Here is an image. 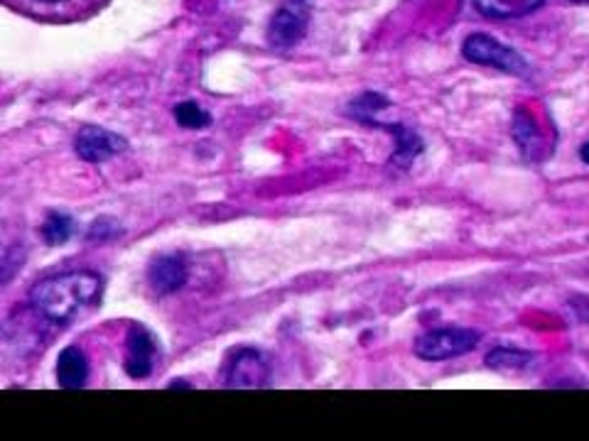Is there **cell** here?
Masks as SVG:
<instances>
[{"label":"cell","mask_w":589,"mask_h":441,"mask_svg":"<svg viewBox=\"0 0 589 441\" xmlns=\"http://www.w3.org/2000/svg\"><path fill=\"white\" fill-rule=\"evenodd\" d=\"M98 294H101V278L89 270H76L40 280L30 290V304L47 322L69 324L98 300Z\"/></svg>","instance_id":"cell-1"},{"label":"cell","mask_w":589,"mask_h":441,"mask_svg":"<svg viewBox=\"0 0 589 441\" xmlns=\"http://www.w3.org/2000/svg\"><path fill=\"white\" fill-rule=\"evenodd\" d=\"M108 0H6L15 13L40 22H76L96 15Z\"/></svg>","instance_id":"cell-2"},{"label":"cell","mask_w":589,"mask_h":441,"mask_svg":"<svg viewBox=\"0 0 589 441\" xmlns=\"http://www.w3.org/2000/svg\"><path fill=\"white\" fill-rule=\"evenodd\" d=\"M270 383V363L256 348H236L222 366L224 388H266Z\"/></svg>","instance_id":"cell-3"},{"label":"cell","mask_w":589,"mask_h":441,"mask_svg":"<svg viewBox=\"0 0 589 441\" xmlns=\"http://www.w3.org/2000/svg\"><path fill=\"white\" fill-rule=\"evenodd\" d=\"M479 336L472 329H432L416 341V353L422 361L457 358L479 346Z\"/></svg>","instance_id":"cell-4"},{"label":"cell","mask_w":589,"mask_h":441,"mask_svg":"<svg viewBox=\"0 0 589 441\" xmlns=\"http://www.w3.org/2000/svg\"><path fill=\"white\" fill-rule=\"evenodd\" d=\"M462 52H464V57L474 64L494 66V69H501L506 74H518V76L528 74V64L518 52H514L511 47H506V44H501L499 40L489 37V35L467 37Z\"/></svg>","instance_id":"cell-5"},{"label":"cell","mask_w":589,"mask_h":441,"mask_svg":"<svg viewBox=\"0 0 589 441\" xmlns=\"http://www.w3.org/2000/svg\"><path fill=\"white\" fill-rule=\"evenodd\" d=\"M310 10L304 0H288L286 6H280V10L272 18L268 28V37L276 47H290V44L300 42L304 30H308Z\"/></svg>","instance_id":"cell-6"},{"label":"cell","mask_w":589,"mask_h":441,"mask_svg":"<svg viewBox=\"0 0 589 441\" xmlns=\"http://www.w3.org/2000/svg\"><path fill=\"white\" fill-rule=\"evenodd\" d=\"M74 150L86 162H106L126 150V140L106 128L86 126L74 140Z\"/></svg>","instance_id":"cell-7"},{"label":"cell","mask_w":589,"mask_h":441,"mask_svg":"<svg viewBox=\"0 0 589 441\" xmlns=\"http://www.w3.org/2000/svg\"><path fill=\"white\" fill-rule=\"evenodd\" d=\"M152 366H156V344L143 326H133L128 331L124 368L130 378H148Z\"/></svg>","instance_id":"cell-8"},{"label":"cell","mask_w":589,"mask_h":441,"mask_svg":"<svg viewBox=\"0 0 589 441\" xmlns=\"http://www.w3.org/2000/svg\"><path fill=\"white\" fill-rule=\"evenodd\" d=\"M188 278V260L182 256H160L148 268V282L158 294H172L182 290Z\"/></svg>","instance_id":"cell-9"},{"label":"cell","mask_w":589,"mask_h":441,"mask_svg":"<svg viewBox=\"0 0 589 441\" xmlns=\"http://www.w3.org/2000/svg\"><path fill=\"white\" fill-rule=\"evenodd\" d=\"M86 375H89V361L82 353V348L69 346L60 353L57 358V383L64 390H76L86 385Z\"/></svg>","instance_id":"cell-10"},{"label":"cell","mask_w":589,"mask_h":441,"mask_svg":"<svg viewBox=\"0 0 589 441\" xmlns=\"http://www.w3.org/2000/svg\"><path fill=\"white\" fill-rule=\"evenodd\" d=\"M514 138L518 142L521 152L526 154L528 160H538L540 152H543V136H540V128L533 116H528L526 110H518L516 118H514Z\"/></svg>","instance_id":"cell-11"},{"label":"cell","mask_w":589,"mask_h":441,"mask_svg":"<svg viewBox=\"0 0 589 441\" xmlns=\"http://www.w3.org/2000/svg\"><path fill=\"white\" fill-rule=\"evenodd\" d=\"M474 6L491 18H521L543 6V0H474Z\"/></svg>","instance_id":"cell-12"},{"label":"cell","mask_w":589,"mask_h":441,"mask_svg":"<svg viewBox=\"0 0 589 441\" xmlns=\"http://www.w3.org/2000/svg\"><path fill=\"white\" fill-rule=\"evenodd\" d=\"M533 363V353L514 348V346H499L486 356V366L494 370H523Z\"/></svg>","instance_id":"cell-13"},{"label":"cell","mask_w":589,"mask_h":441,"mask_svg":"<svg viewBox=\"0 0 589 441\" xmlns=\"http://www.w3.org/2000/svg\"><path fill=\"white\" fill-rule=\"evenodd\" d=\"M72 236V218L67 214H47L45 224H42V238L47 246H62Z\"/></svg>","instance_id":"cell-14"},{"label":"cell","mask_w":589,"mask_h":441,"mask_svg":"<svg viewBox=\"0 0 589 441\" xmlns=\"http://www.w3.org/2000/svg\"><path fill=\"white\" fill-rule=\"evenodd\" d=\"M174 116H178V123L184 128H204L210 126V116L204 114V110L196 106V104H182L174 110Z\"/></svg>","instance_id":"cell-15"},{"label":"cell","mask_w":589,"mask_h":441,"mask_svg":"<svg viewBox=\"0 0 589 441\" xmlns=\"http://www.w3.org/2000/svg\"><path fill=\"white\" fill-rule=\"evenodd\" d=\"M580 154H582V160L589 164V142H585L582 150H580Z\"/></svg>","instance_id":"cell-16"}]
</instances>
